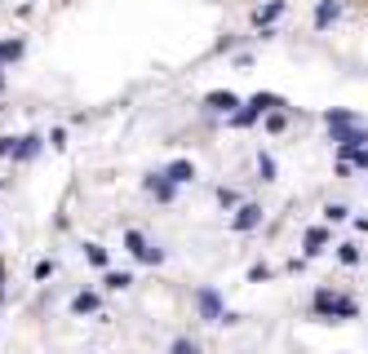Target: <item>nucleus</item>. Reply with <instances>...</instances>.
I'll return each instance as SVG.
<instances>
[{"label":"nucleus","instance_id":"nucleus-4","mask_svg":"<svg viewBox=\"0 0 368 354\" xmlns=\"http://www.w3.org/2000/svg\"><path fill=\"white\" fill-rule=\"evenodd\" d=\"M195 306H200V319H208V323L227 319V306H222V292H217V288H200V292H195Z\"/></svg>","mask_w":368,"mask_h":354},{"label":"nucleus","instance_id":"nucleus-18","mask_svg":"<svg viewBox=\"0 0 368 354\" xmlns=\"http://www.w3.org/2000/svg\"><path fill=\"white\" fill-rule=\"evenodd\" d=\"M337 262L342 266H360V248H355V243H337Z\"/></svg>","mask_w":368,"mask_h":354},{"label":"nucleus","instance_id":"nucleus-15","mask_svg":"<svg viewBox=\"0 0 368 354\" xmlns=\"http://www.w3.org/2000/svg\"><path fill=\"white\" fill-rule=\"evenodd\" d=\"M93 310H98V297H93V292H80V297L71 301V314H93Z\"/></svg>","mask_w":368,"mask_h":354},{"label":"nucleus","instance_id":"nucleus-12","mask_svg":"<svg viewBox=\"0 0 368 354\" xmlns=\"http://www.w3.org/2000/svg\"><path fill=\"white\" fill-rule=\"evenodd\" d=\"M324 124H328V129H333V124H364V120H360V115H355V111H351V106H333V111H324Z\"/></svg>","mask_w":368,"mask_h":354},{"label":"nucleus","instance_id":"nucleus-26","mask_svg":"<svg viewBox=\"0 0 368 354\" xmlns=\"http://www.w3.org/2000/svg\"><path fill=\"white\" fill-rule=\"evenodd\" d=\"M54 275V262H36V279H49Z\"/></svg>","mask_w":368,"mask_h":354},{"label":"nucleus","instance_id":"nucleus-3","mask_svg":"<svg viewBox=\"0 0 368 354\" xmlns=\"http://www.w3.org/2000/svg\"><path fill=\"white\" fill-rule=\"evenodd\" d=\"M125 248H129L138 262H146V266H160V262H164V248H151L142 230H125Z\"/></svg>","mask_w":368,"mask_h":354},{"label":"nucleus","instance_id":"nucleus-17","mask_svg":"<svg viewBox=\"0 0 368 354\" xmlns=\"http://www.w3.org/2000/svg\"><path fill=\"white\" fill-rule=\"evenodd\" d=\"M22 58V40H5L0 45V63H18Z\"/></svg>","mask_w":368,"mask_h":354},{"label":"nucleus","instance_id":"nucleus-5","mask_svg":"<svg viewBox=\"0 0 368 354\" xmlns=\"http://www.w3.org/2000/svg\"><path fill=\"white\" fill-rule=\"evenodd\" d=\"M204 106H208V111H213V115H227V120H231V115H236L244 102H240V97L231 93V89H213V93L204 97Z\"/></svg>","mask_w":368,"mask_h":354},{"label":"nucleus","instance_id":"nucleus-29","mask_svg":"<svg viewBox=\"0 0 368 354\" xmlns=\"http://www.w3.org/2000/svg\"><path fill=\"white\" fill-rule=\"evenodd\" d=\"M0 84H5V76H0Z\"/></svg>","mask_w":368,"mask_h":354},{"label":"nucleus","instance_id":"nucleus-22","mask_svg":"<svg viewBox=\"0 0 368 354\" xmlns=\"http://www.w3.org/2000/svg\"><path fill=\"white\" fill-rule=\"evenodd\" d=\"M257 173H262V182H275V160L271 155H257Z\"/></svg>","mask_w":368,"mask_h":354},{"label":"nucleus","instance_id":"nucleus-25","mask_svg":"<svg viewBox=\"0 0 368 354\" xmlns=\"http://www.w3.org/2000/svg\"><path fill=\"white\" fill-rule=\"evenodd\" d=\"M351 168H368V146H364V151H355V155H351Z\"/></svg>","mask_w":368,"mask_h":354},{"label":"nucleus","instance_id":"nucleus-19","mask_svg":"<svg viewBox=\"0 0 368 354\" xmlns=\"http://www.w3.org/2000/svg\"><path fill=\"white\" fill-rule=\"evenodd\" d=\"M266 120V133H284L289 129V115L284 111H271V115H262Z\"/></svg>","mask_w":368,"mask_h":354},{"label":"nucleus","instance_id":"nucleus-13","mask_svg":"<svg viewBox=\"0 0 368 354\" xmlns=\"http://www.w3.org/2000/svg\"><path fill=\"white\" fill-rule=\"evenodd\" d=\"M257 120H262V111H257L253 102H244L236 115H231V129H249V124H257Z\"/></svg>","mask_w":368,"mask_h":354},{"label":"nucleus","instance_id":"nucleus-10","mask_svg":"<svg viewBox=\"0 0 368 354\" xmlns=\"http://www.w3.org/2000/svg\"><path fill=\"white\" fill-rule=\"evenodd\" d=\"M284 9H289V0H266L262 9H253V22H257V27H271V22L284 14Z\"/></svg>","mask_w":368,"mask_h":354},{"label":"nucleus","instance_id":"nucleus-27","mask_svg":"<svg viewBox=\"0 0 368 354\" xmlns=\"http://www.w3.org/2000/svg\"><path fill=\"white\" fill-rule=\"evenodd\" d=\"M249 279H253V284H262V279H271V271H266V266H253Z\"/></svg>","mask_w":368,"mask_h":354},{"label":"nucleus","instance_id":"nucleus-9","mask_svg":"<svg viewBox=\"0 0 368 354\" xmlns=\"http://www.w3.org/2000/svg\"><path fill=\"white\" fill-rule=\"evenodd\" d=\"M142 186L151 191V195H155V200H160V204H174V195H178V186H174V182H169L164 173H151V177L142 182Z\"/></svg>","mask_w":368,"mask_h":354},{"label":"nucleus","instance_id":"nucleus-20","mask_svg":"<svg viewBox=\"0 0 368 354\" xmlns=\"http://www.w3.org/2000/svg\"><path fill=\"white\" fill-rule=\"evenodd\" d=\"M84 257H89V266H102V271H107V248H98V243H84Z\"/></svg>","mask_w":368,"mask_h":354},{"label":"nucleus","instance_id":"nucleus-24","mask_svg":"<svg viewBox=\"0 0 368 354\" xmlns=\"http://www.w3.org/2000/svg\"><path fill=\"white\" fill-rule=\"evenodd\" d=\"M217 200H222V209H240V195H236V191H227V186L217 191Z\"/></svg>","mask_w":368,"mask_h":354},{"label":"nucleus","instance_id":"nucleus-28","mask_svg":"<svg viewBox=\"0 0 368 354\" xmlns=\"http://www.w3.org/2000/svg\"><path fill=\"white\" fill-rule=\"evenodd\" d=\"M0 284H5V266H0Z\"/></svg>","mask_w":368,"mask_h":354},{"label":"nucleus","instance_id":"nucleus-11","mask_svg":"<svg viewBox=\"0 0 368 354\" xmlns=\"http://www.w3.org/2000/svg\"><path fill=\"white\" fill-rule=\"evenodd\" d=\"M164 177L174 182V186H187V182H195V164L191 160H174V164L164 168Z\"/></svg>","mask_w":368,"mask_h":354},{"label":"nucleus","instance_id":"nucleus-1","mask_svg":"<svg viewBox=\"0 0 368 354\" xmlns=\"http://www.w3.org/2000/svg\"><path fill=\"white\" fill-rule=\"evenodd\" d=\"M311 314L324 323H342V319H360V301L355 297H342L333 288H315L311 297Z\"/></svg>","mask_w":368,"mask_h":354},{"label":"nucleus","instance_id":"nucleus-7","mask_svg":"<svg viewBox=\"0 0 368 354\" xmlns=\"http://www.w3.org/2000/svg\"><path fill=\"white\" fill-rule=\"evenodd\" d=\"M328 239H333V235H328L324 226H311V230L302 235V257H320V252L328 248Z\"/></svg>","mask_w":368,"mask_h":354},{"label":"nucleus","instance_id":"nucleus-2","mask_svg":"<svg viewBox=\"0 0 368 354\" xmlns=\"http://www.w3.org/2000/svg\"><path fill=\"white\" fill-rule=\"evenodd\" d=\"M328 142H337V160H351L355 151L368 146V124H333L328 129Z\"/></svg>","mask_w":368,"mask_h":354},{"label":"nucleus","instance_id":"nucleus-23","mask_svg":"<svg viewBox=\"0 0 368 354\" xmlns=\"http://www.w3.org/2000/svg\"><path fill=\"white\" fill-rule=\"evenodd\" d=\"M324 217H328V222H346V217H351V209H346V204H328V209H324Z\"/></svg>","mask_w":368,"mask_h":354},{"label":"nucleus","instance_id":"nucleus-21","mask_svg":"<svg viewBox=\"0 0 368 354\" xmlns=\"http://www.w3.org/2000/svg\"><path fill=\"white\" fill-rule=\"evenodd\" d=\"M169 354H200V346H195L191 337H178L174 346H169Z\"/></svg>","mask_w":368,"mask_h":354},{"label":"nucleus","instance_id":"nucleus-6","mask_svg":"<svg viewBox=\"0 0 368 354\" xmlns=\"http://www.w3.org/2000/svg\"><path fill=\"white\" fill-rule=\"evenodd\" d=\"M262 226V204H240L236 209V217H231V230H240V235H249V230H257Z\"/></svg>","mask_w":368,"mask_h":354},{"label":"nucleus","instance_id":"nucleus-16","mask_svg":"<svg viewBox=\"0 0 368 354\" xmlns=\"http://www.w3.org/2000/svg\"><path fill=\"white\" fill-rule=\"evenodd\" d=\"M102 284L112 288V292H125V288L133 284V275H125V271H107V279H102Z\"/></svg>","mask_w":368,"mask_h":354},{"label":"nucleus","instance_id":"nucleus-8","mask_svg":"<svg viewBox=\"0 0 368 354\" xmlns=\"http://www.w3.org/2000/svg\"><path fill=\"white\" fill-rule=\"evenodd\" d=\"M342 18V0H320L315 5V31H328Z\"/></svg>","mask_w":368,"mask_h":354},{"label":"nucleus","instance_id":"nucleus-14","mask_svg":"<svg viewBox=\"0 0 368 354\" xmlns=\"http://www.w3.org/2000/svg\"><path fill=\"white\" fill-rule=\"evenodd\" d=\"M36 151H40V138H36V133H27V138L14 142V160H31Z\"/></svg>","mask_w":368,"mask_h":354}]
</instances>
